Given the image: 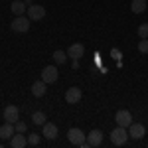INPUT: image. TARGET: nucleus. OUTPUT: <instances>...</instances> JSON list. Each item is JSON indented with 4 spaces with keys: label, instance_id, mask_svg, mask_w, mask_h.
<instances>
[{
    "label": "nucleus",
    "instance_id": "f257e3e1",
    "mask_svg": "<svg viewBox=\"0 0 148 148\" xmlns=\"http://www.w3.org/2000/svg\"><path fill=\"white\" fill-rule=\"evenodd\" d=\"M30 22H32V20H30L28 16H16L10 22V28L14 32H18V34H24V32L30 30Z\"/></svg>",
    "mask_w": 148,
    "mask_h": 148
},
{
    "label": "nucleus",
    "instance_id": "f03ea898",
    "mask_svg": "<svg viewBox=\"0 0 148 148\" xmlns=\"http://www.w3.org/2000/svg\"><path fill=\"white\" fill-rule=\"evenodd\" d=\"M128 138H130V136H128V132H126L125 126H119V125H116V128L111 132V142L116 144V146H123Z\"/></svg>",
    "mask_w": 148,
    "mask_h": 148
},
{
    "label": "nucleus",
    "instance_id": "7ed1b4c3",
    "mask_svg": "<svg viewBox=\"0 0 148 148\" xmlns=\"http://www.w3.org/2000/svg\"><path fill=\"white\" fill-rule=\"evenodd\" d=\"M67 140L71 142V144H75V146H81V144L85 142V132H83L81 128H69Z\"/></svg>",
    "mask_w": 148,
    "mask_h": 148
},
{
    "label": "nucleus",
    "instance_id": "20e7f679",
    "mask_svg": "<svg viewBox=\"0 0 148 148\" xmlns=\"http://www.w3.org/2000/svg\"><path fill=\"white\" fill-rule=\"evenodd\" d=\"M114 121H116V125L119 126H130L132 125V114L128 113V111H125V109H121V111H116V114H114Z\"/></svg>",
    "mask_w": 148,
    "mask_h": 148
},
{
    "label": "nucleus",
    "instance_id": "39448f33",
    "mask_svg": "<svg viewBox=\"0 0 148 148\" xmlns=\"http://www.w3.org/2000/svg\"><path fill=\"white\" fill-rule=\"evenodd\" d=\"M57 77H59V73H57L56 65H47V67L42 69V81H46V83H56Z\"/></svg>",
    "mask_w": 148,
    "mask_h": 148
},
{
    "label": "nucleus",
    "instance_id": "423d86ee",
    "mask_svg": "<svg viewBox=\"0 0 148 148\" xmlns=\"http://www.w3.org/2000/svg\"><path fill=\"white\" fill-rule=\"evenodd\" d=\"M4 121L6 123H16V121H20V111H18V107L16 105H8L6 109H4Z\"/></svg>",
    "mask_w": 148,
    "mask_h": 148
},
{
    "label": "nucleus",
    "instance_id": "0eeeda50",
    "mask_svg": "<svg viewBox=\"0 0 148 148\" xmlns=\"http://www.w3.org/2000/svg\"><path fill=\"white\" fill-rule=\"evenodd\" d=\"M44 16H46V8H44V6H40V4L28 6V18H30V20H42Z\"/></svg>",
    "mask_w": 148,
    "mask_h": 148
},
{
    "label": "nucleus",
    "instance_id": "6e6552de",
    "mask_svg": "<svg viewBox=\"0 0 148 148\" xmlns=\"http://www.w3.org/2000/svg\"><path fill=\"white\" fill-rule=\"evenodd\" d=\"M144 134H146V128H144V125H140V123H132V125H130L128 136L132 138V140H140Z\"/></svg>",
    "mask_w": 148,
    "mask_h": 148
},
{
    "label": "nucleus",
    "instance_id": "1a4fd4ad",
    "mask_svg": "<svg viewBox=\"0 0 148 148\" xmlns=\"http://www.w3.org/2000/svg\"><path fill=\"white\" fill-rule=\"evenodd\" d=\"M81 95H83V93H81L79 87H69L67 93H65V101L71 103V105H75V103L81 101Z\"/></svg>",
    "mask_w": 148,
    "mask_h": 148
},
{
    "label": "nucleus",
    "instance_id": "9d476101",
    "mask_svg": "<svg viewBox=\"0 0 148 148\" xmlns=\"http://www.w3.org/2000/svg\"><path fill=\"white\" fill-rule=\"evenodd\" d=\"M42 132H44V138H47V140H56L57 138V126L53 125V123H46L44 128H42Z\"/></svg>",
    "mask_w": 148,
    "mask_h": 148
},
{
    "label": "nucleus",
    "instance_id": "9b49d317",
    "mask_svg": "<svg viewBox=\"0 0 148 148\" xmlns=\"http://www.w3.org/2000/svg\"><path fill=\"white\" fill-rule=\"evenodd\" d=\"M87 142H89L91 146H101V142H103V132L99 130V128L91 130V132L87 134Z\"/></svg>",
    "mask_w": 148,
    "mask_h": 148
},
{
    "label": "nucleus",
    "instance_id": "f8f14e48",
    "mask_svg": "<svg viewBox=\"0 0 148 148\" xmlns=\"http://www.w3.org/2000/svg\"><path fill=\"white\" fill-rule=\"evenodd\" d=\"M28 144V138L24 136L22 132H14V136L10 138V146L12 148H24Z\"/></svg>",
    "mask_w": 148,
    "mask_h": 148
},
{
    "label": "nucleus",
    "instance_id": "ddd939ff",
    "mask_svg": "<svg viewBox=\"0 0 148 148\" xmlns=\"http://www.w3.org/2000/svg\"><path fill=\"white\" fill-rule=\"evenodd\" d=\"M14 132H16V128H14L12 123H6V125L0 126V138H2V140H10V138L14 136Z\"/></svg>",
    "mask_w": 148,
    "mask_h": 148
},
{
    "label": "nucleus",
    "instance_id": "4468645a",
    "mask_svg": "<svg viewBox=\"0 0 148 148\" xmlns=\"http://www.w3.org/2000/svg\"><path fill=\"white\" fill-rule=\"evenodd\" d=\"M69 57L71 59H79V57H83V53H85V47H83V44H73V46H69Z\"/></svg>",
    "mask_w": 148,
    "mask_h": 148
},
{
    "label": "nucleus",
    "instance_id": "2eb2a0df",
    "mask_svg": "<svg viewBox=\"0 0 148 148\" xmlns=\"http://www.w3.org/2000/svg\"><path fill=\"white\" fill-rule=\"evenodd\" d=\"M46 89H47L46 81H36L34 85H32V95L34 97H44L46 95Z\"/></svg>",
    "mask_w": 148,
    "mask_h": 148
},
{
    "label": "nucleus",
    "instance_id": "dca6fc26",
    "mask_svg": "<svg viewBox=\"0 0 148 148\" xmlns=\"http://www.w3.org/2000/svg\"><path fill=\"white\" fill-rule=\"evenodd\" d=\"M130 10H132V14H142L146 10V0H132L130 2Z\"/></svg>",
    "mask_w": 148,
    "mask_h": 148
},
{
    "label": "nucleus",
    "instance_id": "f3484780",
    "mask_svg": "<svg viewBox=\"0 0 148 148\" xmlns=\"http://www.w3.org/2000/svg\"><path fill=\"white\" fill-rule=\"evenodd\" d=\"M10 10L16 14V16H24V12H26V2H22V0H16V2H12Z\"/></svg>",
    "mask_w": 148,
    "mask_h": 148
},
{
    "label": "nucleus",
    "instance_id": "a211bd4d",
    "mask_svg": "<svg viewBox=\"0 0 148 148\" xmlns=\"http://www.w3.org/2000/svg\"><path fill=\"white\" fill-rule=\"evenodd\" d=\"M53 61H56L57 65L65 63V61H67V53H65V51H61V49H56V51H53Z\"/></svg>",
    "mask_w": 148,
    "mask_h": 148
},
{
    "label": "nucleus",
    "instance_id": "6ab92c4d",
    "mask_svg": "<svg viewBox=\"0 0 148 148\" xmlns=\"http://www.w3.org/2000/svg\"><path fill=\"white\" fill-rule=\"evenodd\" d=\"M32 121H34V125H40V126H44L47 123V121H46V114L42 113V111H36V113L32 114Z\"/></svg>",
    "mask_w": 148,
    "mask_h": 148
},
{
    "label": "nucleus",
    "instance_id": "aec40b11",
    "mask_svg": "<svg viewBox=\"0 0 148 148\" xmlns=\"http://www.w3.org/2000/svg\"><path fill=\"white\" fill-rule=\"evenodd\" d=\"M40 140H42V136H40L38 132L28 134V144H34V146H38V144H40Z\"/></svg>",
    "mask_w": 148,
    "mask_h": 148
},
{
    "label": "nucleus",
    "instance_id": "412c9836",
    "mask_svg": "<svg viewBox=\"0 0 148 148\" xmlns=\"http://www.w3.org/2000/svg\"><path fill=\"white\" fill-rule=\"evenodd\" d=\"M138 51L140 53H148V38H142L138 42Z\"/></svg>",
    "mask_w": 148,
    "mask_h": 148
},
{
    "label": "nucleus",
    "instance_id": "4be33fe9",
    "mask_svg": "<svg viewBox=\"0 0 148 148\" xmlns=\"http://www.w3.org/2000/svg\"><path fill=\"white\" fill-rule=\"evenodd\" d=\"M138 36H140V40H142V38H148V22L138 26Z\"/></svg>",
    "mask_w": 148,
    "mask_h": 148
},
{
    "label": "nucleus",
    "instance_id": "5701e85b",
    "mask_svg": "<svg viewBox=\"0 0 148 148\" xmlns=\"http://www.w3.org/2000/svg\"><path fill=\"white\" fill-rule=\"evenodd\" d=\"M14 128H16V132H26L28 126H26L24 121H16V123H14Z\"/></svg>",
    "mask_w": 148,
    "mask_h": 148
},
{
    "label": "nucleus",
    "instance_id": "b1692460",
    "mask_svg": "<svg viewBox=\"0 0 148 148\" xmlns=\"http://www.w3.org/2000/svg\"><path fill=\"white\" fill-rule=\"evenodd\" d=\"M111 56H113L114 59H119V57H121V51H119V49H113V51H111Z\"/></svg>",
    "mask_w": 148,
    "mask_h": 148
}]
</instances>
